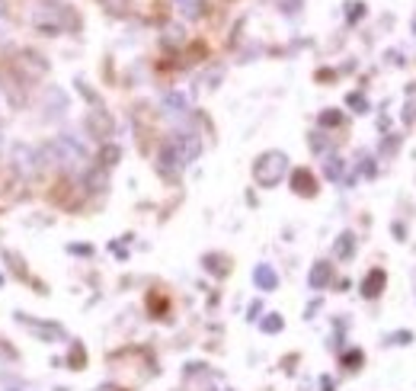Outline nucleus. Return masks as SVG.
Instances as JSON below:
<instances>
[{
    "mask_svg": "<svg viewBox=\"0 0 416 391\" xmlns=\"http://www.w3.org/2000/svg\"><path fill=\"white\" fill-rule=\"evenodd\" d=\"M26 391H32V388H26Z\"/></svg>",
    "mask_w": 416,
    "mask_h": 391,
    "instance_id": "nucleus-24",
    "label": "nucleus"
},
{
    "mask_svg": "<svg viewBox=\"0 0 416 391\" xmlns=\"http://www.w3.org/2000/svg\"><path fill=\"white\" fill-rule=\"evenodd\" d=\"M259 328L266 330V334H279V330H282V318H279V314H266V321H263Z\"/></svg>",
    "mask_w": 416,
    "mask_h": 391,
    "instance_id": "nucleus-15",
    "label": "nucleus"
},
{
    "mask_svg": "<svg viewBox=\"0 0 416 391\" xmlns=\"http://www.w3.org/2000/svg\"><path fill=\"white\" fill-rule=\"evenodd\" d=\"M186 167V160L180 158V154L173 151L170 144H164V151H160V174L167 176H180V170Z\"/></svg>",
    "mask_w": 416,
    "mask_h": 391,
    "instance_id": "nucleus-5",
    "label": "nucleus"
},
{
    "mask_svg": "<svg viewBox=\"0 0 416 391\" xmlns=\"http://www.w3.org/2000/svg\"><path fill=\"white\" fill-rule=\"evenodd\" d=\"M353 250H355V234L353 231H343V234H339V240H337V247H333V254H337L339 260H349V256H353Z\"/></svg>",
    "mask_w": 416,
    "mask_h": 391,
    "instance_id": "nucleus-9",
    "label": "nucleus"
},
{
    "mask_svg": "<svg viewBox=\"0 0 416 391\" xmlns=\"http://www.w3.org/2000/svg\"><path fill=\"white\" fill-rule=\"evenodd\" d=\"M365 13V3H349V20H362Z\"/></svg>",
    "mask_w": 416,
    "mask_h": 391,
    "instance_id": "nucleus-19",
    "label": "nucleus"
},
{
    "mask_svg": "<svg viewBox=\"0 0 416 391\" xmlns=\"http://www.w3.org/2000/svg\"><path fill=\"white\" fill-rule=\"evenodd\" d=\"M180 7H183V13H186V16H199V13H202V3H199V0H180Z\"/></svg>",
    "mask_w": 416,
    "mask_h": 391,
    "instance_id": "nucleus-16",
    "label": "nucleus"
},
{
    "mask_svg": "<svg viewBox=\"0 0 416 391\" xmlns=\"http://www.w3.org/2000/svg\"><path fill=\"white\" fill-rule=\"evenodd\" d=\"M253 282H256L263 292H272L275 286H279V273L272 270V266H266V263H259L256 270H253Z\"/></svg>",
    "mask_w": 416,
    "mask_h": 391,
    "instance_id": "nucleus-6",
    "label": "nucleus"
},
{
    "mask_svg": "<svg viewBox=\"0 0 416 391\" xmlns=\"http://www.w3.org/2000/svg\"><path fill=\"white\" fill-rule=\"evenodd\" d=\"M118 154H122V151H118L116 144H106V148L100 151V164H102V167H112V164L118 160Z\"/></svg>",
    "mask_w": 416,
    "mask_h": 391,
    "instance_id": "nucleus-14",
    "label": "nucleus"
},
{
    "mask_svg": "<svg viewBox=\"0 0 416 391\" xmlns=\"http://www.w3.org/2000/svg\"><path fill=\"white\" fill-rule=\"evenodd\" d=\"M285 174H288V158H285L282 151L259 154L256 164H253V180H256L259 186H275Z\"/></svg>",
    "mask_w": 416,
    "mask_h": 391,
    "instance_id": "nucleus-1",
    "label": "nucleus"
},
{
    "mask_svg": "<svg viewBox=\"0 0 416 391\" xmlns=\"http://www.w3.org/2000/svg\"><path fill=\"white\" fill-rule=\"evenodd\" d=\"M10 164H13V174L23 176V180H32V176L39 174V158H36V148L29 144L16 141L13 151H10Z\"/></svg>",
    "mask_w": 416,
    "mask_h": 391,
    "instance_id": "nucleus-2",
    "label": "nucleus"
},
{
    "mask_svg": "<svg viewBox=\"0 0 416 391\" xmlns=\"http://www.w3.org/2000/svg\"><path fill=\"white\" fill-rule=\"evenodd\" d=\"M102 3H106L109 10H122V7H125V0H102Z\"/></svg>",
    "mask_w": 416,
    "mask_h": 391,
    "instance_id": "nucleus-21",
    "label": "nucleus"
},
{
    "mask_svg": "<svg viewBox=\"0 0 416 391\" xmlns=\"http://www.w3.org/2000/svg\"><path fill=\"white\" fill-rule=\"evenodd\" d=\"M164 112L167 116H183V112H186V96L183 93H167L164 96Z\"/></svg>",
    "mask_w": 416,
    "mask_h": 391,
    "instance_id": "nucleus-10",
    "label": "nucleus"
},
{
    "mask_svg": "<svg viewBox=\"0 0 416 391\" xmlns=\"http://www.w3.org/2000/svg\"><path fill=\"white\" fill-rule=\"evenodd\" d=\"M170 42H183V29H180V26H170Z\"/></svg>",
    "mask_w": 416,
    "mask_h": 391,
    "instance_id": "nucleus-20",
    "label": "nucleus"
},
{
    "mask_svg": "<svg viewBox=\"0 0 416 391\" xmlns=\"http://www.w3.org/2000/svg\"><path fill=\"white\" fill-rule=\"evenodd\" d=\"M167 144H170L173 151L180 154V158L186 160V164H189V160H196L199 154H202V141H199L196 135H189V132H180V135H173Z\"/></svg>",
    "mask_w": 416,
    "mask_h": 391,
    "instance_id": "nucleus-3",
    "label": "nucleus"
},
{
    "mask_svg": "<svg viewBox=\"0 0 416 391\" xmlns=\"http://www.w3.org/2000/svg\"><path fill=\"white\" fill-rule=\"evenodd\" d=\"M291 186H295L301 196H311V192H314V180H311V174H307V170H295V176H291Z\"/></svg>",
    "mask_w": 416,
    "mask_h": 391,
    "instance_id": "nucleus-11",
    "label": "nucleus"
},
{
    "mask_svg": "<svg viewBox=\"0 0 416 391\" xmlns=\"http://www.w3.org/2000/svg\"><path fill=\"white\" fill-rule=\"evenodd\" d=\"M102 391H109V388H102Z\"/></svg>",
    "mask_w": 416,
    "mask_h": 391,
    "instance_id": "nucleus-23",
    "label": "nucleus"
},
{
    "mask_svg": "<svg viewBox=\"0 0 416 391\" xmlns=\"http://www.w3.org/2000/svg\"><path fill=\"white\" fill-rule=\"evenodd\" d=\"M90 183H93V186H106V176H102L100 170H93V174H86V186H90Z\"/></svg>",
    "mask_w": 416,
    "mask_h": 391,
    "instance_id": "nucleus-18",
    "label": "nucleus"
},
{
    "mask_svg": "<svg viewBox=\"0 0 416 391\" xmlns=\"http://www.w3.org/2000/svg\"><path fill=\"white\" fill-rule=\"evenodd\" d=\"M86 125H93V132H100V135H109V119H106L102 112H93V116L86 119Z\"/></svg>",
    "mask_w": 416,
    "mask_h": 391,
    "instance_id": "nucleus-13",
    "label": "nucleus"
},
{
    "mask_svg": "<svg viewBox=\"0 0 416 391\" xmlns=\"http://www.w3.org/2000/svg\"><path fill=\"white\" fill-rule=\"evenodd\" d=\"M42 109H45V119H61L64 112H68V96H64V90L58 87H48L45 90V100H42Z\"/></svg>",
    "mask_w": 416,
    "mask_h": 391,
    "instance_id": "nucleus-4",
    "label": "nucleus"
},
{
    "mask_svg": "<svg viewBox=\"0 0 416 391\" xmlns=\"http://www.w3.org/2000/svg\"><path fill=\"white\" fill-rule=\"evenodd\" d=\"M343 170H346V164H343V158H337V154H330V158H327V164H323V174H327V180H343Z\"/></svg>",
    "mask_w": 416,
    "mask_h": 391,
    "instance_id": "nucleus-12",
    "label": "nucleus"
},
{
    "mask_svg": "<svg viewBox=\"0 0 416 391\" xmlns=\"http://www.w3.org/2000/svg\"><path fill=\"white\" fill-rule=\"evenodd\" d=\"M339 122H343V116H339L337 109H327L321 116V125H339Z\"/></svg>",
    "mask_w": 416,
    "mask_h": 391,
    "instance_id": "nucleus-17",
    "label": "nucleus"
},
{
    "mask_svg": "<svg viewBox=\"0 0 416 391\" xmlns=\"http://www.w3.org/2000/svg\"><path fill=\"white\" fill-rule=\"evenodd\" d=\"M0 148H3V135H0Z\"/></svg>",
    "mask_w": 416,
    "mask_h": 391,
    "instance_id": "nucleus-22",
    "label": "nucleus"
},
{
    "mask_svg": "<svg viewBox=\"0 0 416 391\" xmlns=\"http://www.w3.org/2000/svg\"><path fill=\"white\" fill-rule=\"evenodd\" d=\"M381 289H385V273H381V270H371L369 276H365V282H362V296H365V298H375V296H381Z\"/></svg>",
    "mask_w": 416,
    "mask_h": 391,
    "instance_id": "nucleus-8",
    "label": "nucleus"
},
{
    "mask_svg": "<svg viewBox=\"0 0 416 391\" xmlns=\"http://www.w3.org/2000/svg\"><path fill=\"white\" fill-rule=\"evenodd\" d=\"M333 279V266L330 263H314V270H311V276H307V282H311V289H327Z\"/></svg>",
    "mask_w": 416,
    "mask_h": 391,
    "instance_id": "nucleus-7",
    "label": "nucleus"
},
{
    "mask_svg": "<svg viewBox=\"0 0 416 391\" xmlns=\"http://www.w3.org/2000/svg\"><path fill=\"white\" fill-rule=\"evenodd\" d=\"M0 282H3V279H0Z\"/></svg>",
    "mask_w": 416,
    "mask_h": 391,
    "instance_id": "nucleus-25",
    "label": "nucleus"
}]
</instances>
